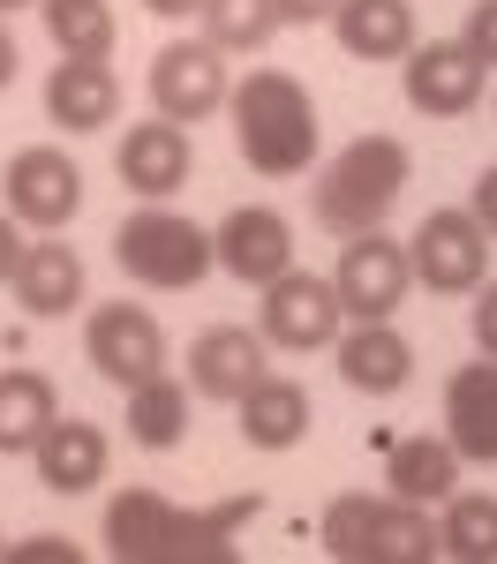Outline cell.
<instances>
[{
  "label": "cell",
  "instance_id": "cell-35",
  "mask_svg": "<svg viewBox=\"0 0 497 564\" xmlns=\"http://www.w3.org/2000/svg\"><path fill=\"white\" fill-rule=\"evenodd\" d=\"M15 257H23V234H15V218L0 212V286L15 279Z\"/></svg>",
  "mask_w": 497,
  "mask_h": 564
},
{
  "label": "cell",
  "instance_id": "cell-30",
  "mask_svg": "<svg viewBox=\"0 0 497 564\" xmlns=\"http://www.w3.org/2000/svg\"><path fill=\"white\" fill-rule=\"evenodd\" d=\"M0 557L8 564H84V550H76L68 534H31V542H8Z\"/></svg>",
  "mask_w": 497,
  "mask_h": 564
},
{
  "label": "cell",
  "instance_id": "cell-33",
  "mask_svg": "<svg viewBox=\"0 0 497 564\" xmlns=\"http://www.w3.org/2000/svg\"><path fill=\"white\" fill-rule=\"evenodd\" d=\"M467 212L483 218V234L497 241V166H483V174H475V188H467Z\"/></svg>",
  "mask_w": 497,
  "mask_h": 564
},
{
  "label": "cell",
  "instance_id": "cell-17",
  "mask_svg": "<svg viewBox=\"0 0 497 564\" xmlns=\"http://www.w3.org/2000/svg\"><path fill=\"white\" fill-rule=\"evenodd\" d=\"M332 354H339L347 391H361V399H392V391H407V377H414V347L392 332V316L347 324V332L332 339Z\"/></svg>",
  "mask_w": 497,
  "mask_h": 564
},
{
  "label": "cell",
  "instance_id": "cell-18",
  "mask_svg": "<svg viewBox=\"0 0 497 564\" xmlns=\"http://www.w3.org/2000/svg\"><path fill=\"white\" fill-rule=\"evenodd\" d=\"M121 113V76L106 61H53L45 76V121L68 135H98Z\"/></svg>",
  "mask_w": 497,
  "mask_h": 564
},
{
  "label": "cell",
  "instance_id": "cell-9",
  "mask_svg": "<svg viewBox=\"0 0 497 564\" xmlns=\"http://www.w3.org/2000/svg\"><path fill=\"white\" fill-rule=\"evenodd\" d=\"M332 286H339V308H347V324L400 316L407 286H414V271H407V241H392L385 226H369V234H347Z\"/></svg>",
  "mask_w": 497,
  "mask_h": 564
},
{
  "label": "cell",
  "instance_id": "cell-6",
  "mask_svg": "<svg viewBox=\"0 0 497 564\" xmlns=\"http://www.w3.org/2000/svg\"><path fill=\"white\" fill-rule=\"evenodd\" d=\"M407 271L430 294H475L490 279V234L475 212H430L407 234Z\"/></svg>",
  "mask_w": 497,
  "mask_h": 564
},
{
  "label": "cell",
  "instance_id": "cell-4",
  "mask_svg": "<svg viewBox=\"0 0 497 564\" xmlns=\"http://www.w3.org/2000/svg\"><path fill=\"white\" fill-rule=\"evenodd\" d=\"M114 263H121V279L151 286V294H188V286H204V271L219 257H212V234L196 218L143 204L114 226Z\"/></svg>",
  "mask_w": 497,
  "mask_h": 564
},
{
  "label": "cell",
  "instance_id": "cell-25",
  "mask_svg": "<svg viewBox=\"0 0 497 564\" xmlns=\"http://www.w3.org/2000/svg\"><path fill=\"white\" fill-rule=\"evenodd\" d=\"M53 414H61V391L45 369H0V459H31Z\"/></svg>",
  "mask_w": 497,
  "mask_h": 564
},
{
  "label": "cell",
  "instance_id": "cell-23",
  "mask_svg": "<svg viewBox=\"0 0 497 564\" xmlns=\"http://www.w3.org/2000/svg\"><path fill=\"white\" fill-rule=\"evenodd\" d=\"M332 31L347 61H407L414 53V0H339Z\"/></svg>",
  "mask_w": 497,
  "mask_h": 564
},
{
  "label": "cell",
  "instance_id": "cell-39",
  "mask_svg": "<svg viewBox=\"0 0 497 564\" xmlns=\"http://www.w3.org/2000/svg\"><path fill=\"white\" fill-rule=\"evenodd\" d=\"M0 550H8V534H0Z\"/></svg>",
  "mask_w": 497,
  "mask_h": 564
},
{
  "label": "cell",
  "instance_id": "cell-21",
  "mask_svg": "<svg viewBox=\"0 0 497 564\" xmlns=\"http://www.w3.org/2000/svg\"><path fill=\"white\" fill-rule=\"evenodd\" d=\"M174 497L159 489H121L106 505V557L114 564H166V534H174Z\"/></svg>",
  "mask_w": 497,
  "mask_h": 564
},
{
  "label": "cell",
  "instance_id": "cell-20",
  "mask_svg": "<svg viewBox=\"0 0 497 564\" xmlns=\"http://www.w3.org/2000/svg\"><path fill=\"white\" fill-rule=\"evenodd\" d=\"M15 302H23V316H39V324H53V316H68V308H84V257L68 249V241H23V257H15Z\"/></svg>",
  "mask_w": 497,
  "mask_h": 564
},
{
  "label": "cell",
  "instance_id": "cell-31",
  "mask_svg": "<svg viewBox=\"0 0 497 564\" xmlns=\"http://www.w3.org/2000/svg\"><path fill=\"white\" fill-rule=\"evenodd\" d=\"M460 45H467L483 68H497V0H475V8H467V23H460Z\"/></svg>",
  "mask_w": 497,
  "mask_h": 564
},
{
  "label": "cell",
  "instance_id": "cell-11",
  "mask_svg": "<svg viewBox=\"0 0 497 564\" xmlns=\"http://www.w3.org/2000/svg\"><path fill=\"white\" fill-rule=\"evenodd\" d=\"M483 84H490V68L467 53L460 39H414V53L400 61V90L414 113H430V121H460V113H475L483 106Z\"/></svg>",
  "mask_w": 497,
  "mask_h": 564
},
{
  "label": "cell",
  "instance_id": "cell-34",
  "mask_svg": "<svg viewBox=\"0 0 497 564\" xmlns=\"http://www.w3.org/2000/svg\"><path fill=\"white\" fill-rule=\"evenodd\" d=\"M332 15H339V0H279V23H302V31L332 23Z\"/></svg>",
  "mask_w": 497,
  "mask_h": 564
},
{
  "label": "cell",
  "instance_id": "cell-26",
  "mask_svg": "<svg viewBox=\"0 0 497 564\" xmlns=\"http://www.w3.org/2000/svg\"><path fill=\"white\" fill-rule=\"evenodd\" d=\"M39 15H45V39H53L61 61H114L121 23H114L106 0H39Z\"/></svg>",
  "mask_w": 497,
  "mask_h": 564
},
{
  "label": "cell",
  "instance_id": "cell-27",
  "mask_svg": "<svg viewBox=\"0 0 497 564\" xmlns=\"http://www.w3.org/2000/svg\"><path fill=\"white\" fill-rule=\"evenodd\" d=\"M181 436H188V384H174V377L159 369L151 384L129 391V444H143V452H174Z\"/></svg>",
  "mask_w": 497,
  "mask_h": 564
},
{
  "label": "cell",
  "instance_id": "cell-14",
  "mask_svg": "<svg viewBox=\"0 0 497 564\" xmlns=\"http://www.w3.org/2000/svg\"><path fill=\"white\" fill-rule=\"evenodd\" d=\"M264 354H271L264 332H249V324H212V332L188 347V384H196V399L234 406V399L257 384V377H271Z\"/></svg>",
  "mask_w": 497,
  "mask_h": 564
},
{
  "label": "cell",
  "instance_id": "cell-8",
  "mask_svg": "<svg viewBox=\"0 0 497 564\" xmlns=\"http://www.w3.org/2000/svg\"><path fill=\"white\" fill-rule=\"evenodd\" d=\"M0 188H8V218L15 226H39V234H61L68 218L84 212V166L61 143H23L8 159Z\"/></svg>",
  "mask_w": 497,
  "mask_h": 564
},
{
  "label": "cell",
  "instance_id": "cell-5",
  "mask_svg": "<svg viewBox=\"0 0 497 564\" xmlns=\"http://www.w3.org/2000/svg\"><path fill=\"white\" fill-rule=\"evenodd\" d=\"M257 332H264L279 354H316L332 347L339 332H347V308H339V286L332 279H316V271H279L264 286V302H257Z\"/></svg>",
  "mask_w": 497,
  "mask_h": 564
},
{
  "label": "cell",
  "instance_id": "cell-19",
  "mask_svg": "<svg viewBox=\"0 0 497 564\" xmlns=\"http://www.w3.org/2000/svg\"><path fill=\"white\" fill-rule=\"evenodd\" d=\"M234 430H241V444L249 452H294L302 436H310L316 422V406H310V391L294 384V377H257V384L234 399Z\"/></svg>",
  "mask_w": 497,
  "mask_h": 564
},
{
  "label": "cell",
  "instance_id": "cell-7",
  "mask_svg": "<svg viewBox=\"0 0 497 564\" xmlns=\"http://www.w3.org/2000/svg\"><path fill=\"white\" fill-rule=\"evenodd\" d=\"M84 354L114 391H136L166 369V332L143 302H98L84 316Z\"/></svg>",
  "mask_w": 497,
  "mask_h": 564
},
{
  "label": "cell",
  "instance_id": "cell-36",
  "mask_svg": "<svg viewBox=\"0 0 497 564\" xmlns=\"http://www.w3.org/2000/svg\"><path fill=\"white\" fill-rule=\"evenodd\" d=\"M15 68H23V45H15V31L0 23V90L15 84Z\"/></svg>",
  "mask_w": 497,
  "mask_h": 564
},
{
  "label": "cell",
  "instance_id": "cell-12",
  "mask_svg": "<svg viewBox=\"0 0 497 564\" xmlns=\"http://www.w3.org/2000/svg\"><path fill=\"white\" fill-rule=\"evenodd\" d=\"M212 257H219L226 279H241V286L264 294L279 271H294V226H287V212H271V204H241V212L219 218Z\"/></svg>",
  "mask_w": 497,
  "mask_h": 564
},
{
  "label": "cell",
  "instance_id": "cell-22",
  "mask_svg": "<svg viewBox=\"0 0 497 564\" xmlns=\"http://www.w3.org/2000/svg\"><path fill=\"white\" fill-rule=\"evenodd\" d=\"M460 452H452V436H400L392 452H385V489L407 497V505H445L452 489H460Z\"/></svg>",
  "mask_w": 497,
  "mask_h": 564
},
{
  "label": "cell",
  "instance_id": "cell-37",
  "mask_svg": "<svg viewBox=\"0 0 497 564\" xmlns=\"http://www.w3.org/2000/svg\"><path fill=\"white\" fill-rule=\"evenodd\" d=\"M143 8H151V15H166V23H181V15H196L204 0H143Z\"/></svg>",
  "mask_w": 497,
  "mask_h": 564
},
{
  "label": "cell",
  "instance_id": "cell-2",
  "mask_svg": "<svg viewBox=\"0 0 497 564\" xmlns=\"http://www.w3.org/2000/svg\"><path fill=\"white\" fill-rule=\"evenodd\" d=\"M407 181H414L407 143L385 135V129H369L310 181V218L324 234H339V241H347V234H369V226L392 218V204L407 196Z\"/></svg>",
  "mask_w": 497,
  "mask_h": 564
},
{
  "label": "cell",
  "instance_id": "cell-28",
  "mask_svg": "<svg viewBox=\"0 0 497 564\" xmlns=\"http://www.w3.org/2000/svg\"><path fill=\"white\" fill-rule=\"evenodd\" d=\"M437 542L460 564H497V497L490 489H452L445 520H437Z\"/></svg>",
  "mask_w": 497,
  "mask_h": 564
},
{
  "label": "cell",
  "instance_id": "cell-16",
  "mask_svg": "<svg viewBox=\"0 0 497 564\" xmlns=\"http://www.w3.org/2000/svg\"><path fill=\"white\" fill-rule=\"evenodd\" d=\"M445 436L467 467H497V361H460L445 377Z\"/></svg>",
  "mask_w": 497,
  "mask_h": 564
},
{
  "label": "cell",
  "instance_id": "cell-29",
  "mask_svg": "<svg viewBox=\"0 0 497 564\" xmlns=\"http://www.w3.org/2000/svg\"><path fill=\"white\" fill-rule=\"evenodd\" d=\"M204 39L219 53H264L287 23H279V0H204Z\"/></svg>",
  "mask_w": 497,
  "mask_h": 564
},
{
  "label": "cell",
  "instance_id": "cell-13",
  "mask_svg": "<svg viewBox=\"0 0 497 564\" xmlns=\"http://www.w3.org/2000/svg\"><path fill=\"white\" fill-rule=\"evenodd\" d=\"M114 174H121L129 196L166 204V196H181L188 174H196V143H188L181 121H136V129L114 143Z\"/></svg>",
  "mask_w": 497,
  "mask_h": 564
},
{
  "label": "cell",
  "instance_id": "cell-24",
  "mask_svg": "<svg viewBox=\"0 0 497 564\" xmlns=\"http://www.w3.org/2000/svg\"><path fill=\"white\" fill-rule=\"evenodd\" d=\"M264 512V497L249 489V497H226L212 512H174V534H166V564H234V534Z\"/></svg>",
  "mask_w": 497,
  "mask_h": 564
},
{
  "label": "cell",
  "instance_id": "cell-10",
  "mask_svg": "<svg viewBox=\"0 0 497 564\" xmlns=\"http://www.w3.org/2000/svg\"><path fill=\"white\" fill-rule=\"evenodd\" d=\"M226 53L212 39H174L151 53V106H159V121H212L226 106Z\"/></svg>",
  "mask_w": 497,
  "mask_h": 564
},
{
  "label": "cell",
  "instance_id": "cell-38",
  "mask_svg": "<svg viewBox=\"0 0 497 564\" xmlns=\"http://www.w3.org/2000/svg\"><path fill=\"white\" fill-rule=\"evenodd\" d=\"M15 8H39V0H0V15H15Z\"/></svg>",
  "mask_w": 497,
  "mask_h": 564
},
{
  "label": "cell",
  "instance_id": "cell-1",
  "mask_svg": "<svg viewBox=\"0 0 497 564\" xmlns=\"http://www.w3.org/2000/svg\"><path fill=\"white\" fill-rule=\"evenodd\" d=\"M226 113H234V143H241L249 174L294 181L316 166V106L287 68H249L226 90Z\"/></svg>",
  "mask_w": 497,
  "mask_h": 564
},
{
  "label": "cell",
  "instance_id": "cell-3",
  "mask_svg": "<svg viewBox=\"0 0 497 564\" xmlns=\"http://www.w3.org/2000/svg\"><path fill=\"white\" fill-rule=\"evenodd\" d=\"M316 534H324V550L339 564H430V557H445L430 505H407L392 489H385V497H369V489L332 497Z\"/></svg>",
  "mask_w": 497,
  "mask_h": 564
},
{
  "label": "cell",
  "instance_id": "cell-32",
  "mask_svg": "<svg viewBox=\"0 0 497 564\" xmlns=\"http://www.w3.org/2000/svg\"><path fill=\"white\" fill-rule=\"evenodd\" d=\"M467 332H475V347L497 361V279H483L475 286V308H467Z\"/></svg>",
  "mask_w": 497,
  "mask_h": 564
},
{
  "label": "cell",
  "instance_id": "cell-15",
  "mask_svg": "<svg viewBox=\"0 0 497 564\" xmlns=\"http://www.w3.org/2000/svg\"><path fill=\"white\" fill-rule=\"evenodd\" d=\"M106 459H114V444H106V430L84 422V414H53V430L31 444L39 489H53V497H90V489L106 481Z\"/></svg>",
  "mask_w": 497,
  "mask_h": 564
}]
</instances>
